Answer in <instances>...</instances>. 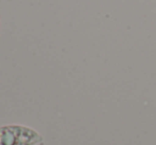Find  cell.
Here are the masks:
<instances>
[{
    "label": "cell",
    "instance_id": "cell-1",
    "mask_svg": "<svg viewBox=\"0 0 156 145\" xmlns=\"http://www.w3.org/2000/svg\"><path fill=\"white\" fill-rule=\"evenodd\" d=\"M43 137L34 129L21 125L0 127V145H37Z\"/></svg>",
    "mask_w": 156,
    "mask_h": 145
}]
</instances>
